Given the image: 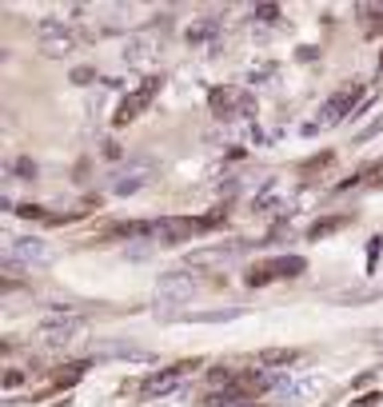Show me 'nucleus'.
<instances>
[{"instance_id": "obj_20", "label": "nucleus", "mask_w": 383, "mask_h": 407, "mask_svg": "<svg viewBox=\"0 0 383 407\" xmlns=\"http://www.w3.org/2000/svg\"><path fill=\"white\" fill-rule=\"evenodd\" d=\"M88 80H96L92 68H76V72H72V84H88Z\"/></svg>"}, {"instance_id": "obj_12", "label": "nucleus", "mask_w": 383, "mask_h": 407, "mask_svg": "<svg viewBox=\"0 0 383 407\" xmlns=\"http://www.w3.org/2000/svg\"><path fill=\"white\" fill-rule=\"evenodd\" d=\"M360 20H364V28L371 37H380L383 32V4H360Z\"/></svg>"}, {"instance_id": "obj_21", "label": "nucleus", "mask_w": 383, "mask_h": 407, "mask_svg": "<svg viewBox=\"0 0 383 407\" xmlns=\"http://www.w3.org/2000/svg\"><path fill=\"white\" fill-rule=\"evenodd\" d=\"M20 384H24V375H20V371H8V375H4V388H20Z\"/></svg>"}, {"instance_id": "obj_3", "label": "nucleus", "mask_w": 383, "mask_h": 407, "mask_svg": "<svg viewBox=\"0 0 383 407\" xmlns=\"http://www.w3.org/2000/svg\"><path fill=\"white\" fill-rule=\"evenodd\" d=\"M156 92H160V80H156V76H148L140 88H132V92L124 96V104L116 108L112 124H116V128H128L132 120H140V112H148V104L156 100Z\"/></svg>"}, {"instance_id": "obj_8", "label": "nucleus", "mask_w": 383, "mask_h": 407, "mask_svg": "<svg viewBox=\"0 0 383 407\" xmlns=\"http://www.w3.org/2000/svg\"><path fill=\"white\" fill-rule=\"evenodd\" d=\"M208 104H211V112H216V116H224V120H231L236 112H248L251 108V100H248V96H236V88H211Z\"/></svg>"}, {"instance_id": "obj_1", "label": "nucleus", "mask_w": 383, "mask_h": 407, "mask_svg": "<svg viewBox=\"0 0 383 407\" xmlns=\"http://www.w3.org/2000/svg\"><path fill=\"white\" fill-rule=\"evenodd\" d=\"M307 259L304 256H268V259H256L248 268V284L251 288H268L276 279H291V276H304Z\"/></svg>"}, {"instance_id": "obj_5", "label": "nucleus", "mask_w": 383, "mask_h": 407, "mask_svg": "<svg viewBox=\"0 0 383 407\" xmlns=\"http://www.w3.org/2000/svg\"><path fill=\"white\" fill-rule=\"evenodd\" d=\"M196 292V276L192 272H168L156 284V304L160 308H176V304H188Z\"/></svg>"}, {"instance_id": "obj_10", "label": "nucleus", "mask_w": 383, "mask_h": 407, "mask_svg": "<svg viewBox=\"0 0 383 407\" xmlns=\"http://www.w3.org/2000/svg\"><path fill=\"white\" fill-rule=\"evenodd\" d=\"M144 176H148V168H144V164L132 168V172H124V176H116V180H112V192H116V196H128V192H136V188L144 184Z\"/></svg>"}, {"instance_id": "obj_11", "label": "nucleus", "mask_w": 383, "mask_h": 407, "mask_svg": "<svg viewBox=\"0 0 383 407\" xmlns=\"http://www.w3.org/2000/svg\"><path fill=\"white\" fill-rule=\"evenodd\" d=\"M351 220H355V216H331V220H315L311 228H307V240H320V236H331V232H340V228H347Z\"/></svg>"}, {"instance_id": "obj_23", "label": "nucleus", "mask_w": 383, "mask_h": 407, "mask_svg": "<svg viewBox=\"0 0 383 407\" xmlns=\"http://www.w3.org/2000/svg\"><path fill=\"white\" fill-rule=\"evenodd\" d=\"M244 407H251V404H244Z\"/></svg>"}, {"instance_id": "obj_17", "label": "nucleus", "mask_w": 383, "mask_h": 407, "mask_svg": "<svg viewBox=\"0 0 383 407\" xmlns=\"http://www.w3.org/2000/svg\"><path fill=\"white\" fill-rule=\"evenodd\" d=\"M144 56H148V44H144V40H132V44H128V60H144Z\"/></svg>"}, {"instance_id": "obj_14", "label": "nucleus", "mask_w": 383, "mask_h": 407, "mask_svg": "<svg viewBox=\"0 0 383 407\" xmlns=\"http://www.w3.org/2000/svg\"><path fill=\"white\" fill-rule=\"evenodd\" d=\"M331 160H335V152H324V156H315V160H307L304 164V184L315 176V172H324V168H331Z\"/></svg>"}, {"instance_id": "obj_18", "label": "nucleus", "mask_w": 383, "mask_h": 407, "mask_svg": "<svg viewBox=\"0 0 383 407\" xmlns=\"http://www.w3.org/2000/svg\"><path fill=\"white\" fill-rule=\"evenodd\" d=\"M211 32H216V20H204L196 32H188V40H204V37H211Z\"/></svg>"}, {"instance_id": "obj_7", "label": "nucleus", "mask_w": 383, "mask_h": 407, "mask_svg": "<svg viewBox=\"0 0 383 407\" xmlns=\"http://www.w3.org/2000/svg\"><path fill=\"white\" fill-rule=\"evenodd\" d=\"M8 264H12V268H17V264H24V268H44V264H52V252H48V244L24 236V240H12Z\"/></svg>"}, {"instance_id": "obj_4", "label": "nucleus", "mask_w": 383, "mask_h": 407, "mask_svg": "<svg viewBox=\"0 0 383 407\" xmlns=\"http://www.w3.org/2000/svg\"><path fill=\"white\" fill-rule=\"evenodd\" d=\"M84 332V319L80 315H72V312H64V308H52V315L40 324V339L44 344H68V339H76V335Z\"/></svg>"}, {"instance_id": "obj_9", "label": "nucleus", "mask_w": 383, "mask_h": 407, "mask_svg": "<svg viewBox=\"0 0 383 407\" xmlns=\"http://www.w3.org/2000/svg\"><path fill=\"white\" fill-rule=\"evenodd\" d=\"M383 184V164H371L364 168V172H355V176H347L344 184H335V188H375Z\"/></svg>"}, {"instance_id": "obj_22", "label": "nucleus", "mask_w": 383, "mask_h": 407, "mask_svg": "<svg viewBox=\"0 0 383 407\" xmlns=\"http://www.w3.org/2000/svg\"><path fill=\"white\" fill-rule=\"evenodd\" d=\"M256 17H264V20H276V17H280V12H276L271 4H264V8H256Z\"/></svg>"}, {"instance_id": "obj_6", "label": "nucleus", "mask_w": 383, "mask_h": 407, "mask_svg": "<svg viewBox=\"0 0 383 407\" xmlns=\"http://www.w3.org/2000/svg\"><path fill=\"white\" fill-rule=\"evenodd\" d=\"M200 368V359H184V364H172V368H164V371H156V375H148L144 384H140V395L144 399H152V395H164V391H172L188 371Z\"/></svg>"}, {"instance_id": "obj_2", "label": "nucleus", "mask_w": 383, "mask_h": 407, "mask_svg": "<svg viewBox=\"0 0 383 407\" xmlns=\"http://www.w3.org/2000/svg\"><path fill=\"white\" fill-rule=\"evenodd\" d=\"M360 104H364V84H344V88H335V92L320 104V128H331V124L347 120Z\"/></svg>"}, {"instance_id": "obj_16", "label": "nucleus", "mask_w": 383, "mask_h": 407, "mask_svg": "<svg viewBox=\"0 0 383 407\" xmlns=\"http://www.w3.org/2000/svg\"><path fill=\"white\" fill-rule=\"evenodd\" d=\"M380 132H383V116H375V124H367L355 140H360V144H367V140H371V136H380Z\"/></svg>"}, {"instance_id": "obj_15", "label": "nucleus", "mask_w": 383, "mask_h": 407, "mask_svg": "<svg viewBox=\"0 0 383 407\" xmlns=\"http://www.w3.org/2000/svg\"><path fill=\"white\" fill-rule=\"evenodd\" d=\"M296 359V352L291 348H276V352H264L260 355V364H291Z\"/></svg>"}, {"instance_id": "obj_19", "label": "nucleus", "mask_w": 383, "mask_h": 407, "mask_svg": "<svg viewBox=\"0 0 383 407\" xmlns=\"http://www.w3.org/2000/svg\"><path fill=\"white\" fill-rule=\"evenodd\" d=\"M20 172V176H28V180H32V176H37V164H32V160H17V164H12Z\"/></svg>"}, {"instance_id": "obj_13", "label": "nucleus", "mask_w": 383, "mask_h": 407, "mask_svg": "<svg viewBox=\"0 0 383 407\" xmlns=\"http://www.w3.org/2000/svg\"><path fill=\"white\" fill-rule=\"evenodd\" d=\"M84 371H88V364H84V359H76V364H68V368H56V388H60V384H76V379L84 375Z\"/></svg>"}]
</instances>
